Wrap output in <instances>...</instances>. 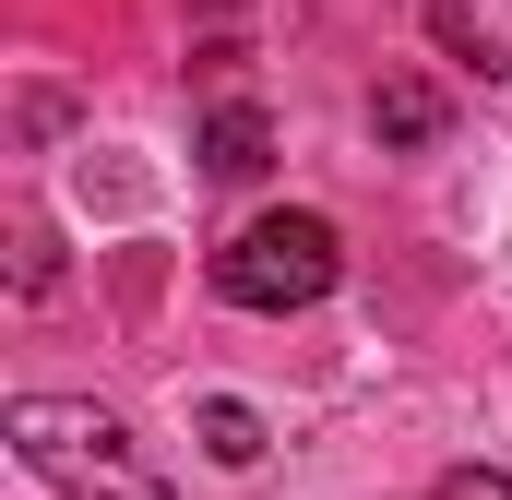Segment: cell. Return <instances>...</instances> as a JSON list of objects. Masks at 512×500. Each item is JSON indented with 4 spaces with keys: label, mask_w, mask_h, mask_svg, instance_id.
<instances>
[{
    "label": "cell",
    "mask_w": 512,
    "mask_h": 500,
    "mask_svg": "<svg viewBox=\"0 0 512 500\" xmlns=\"http://www.w3.org/2000/svg\"><path fill=\"white\" fill-rule=\"evenodd\" d=\"M370 131H382V143H429V131H441V96H429V84H382V96H370Z\"/></svg>",
    "instance_id": "obj_5"
},
{
    "label": "cell",
    "mask_w": 512,
    "mask_h": 500,
    "mask_svg": "<svg viewBox=\"0 0 512 500\" xmlns=\"http://www.w3.org/2000/svg\"><path fill=\"white\" fill-rule=\"evenodd\" d=\"M143 500H167V489H143Z\"/></svg>",
    "instance_id": "obj_8"
},
{
    "label": "cell",
    "mask_w": 512,
    "mask_h": 500,
    "mask_svg": "<svg viewBox=\"0 0 512 500\" xmlns=\"http://www.w3.org/2000/svg\"><path fill=\"white\" fill-rule=\"evenodd\" d=\"M429 36H441V48H465L477 72H512V60H501V36H477V24H465L453 0H429Z\"/></svg>",
    "instance_id": "obj_6"
},
{
    "label": "cell",
    "mask_w": 512,
    "mask_h": 500,
    "mask_svg": "<svg viewBox=\"0 0 512 500\" xmlns=\"http://www.w3.org/2000/svg\"><path fill=\"white\" fill-rule=\"evenodd\" d=\"M191 441H203L215 465H262V417H251V405H239V393H215V405L191 417Z\"/></svg>",
    "instance_id": "obj_4"
},
{
    "label": "cell",
    "mask_w": 512,
    "mask_h": 500,
    "mask_svg": "<svg viewBox=\"0 0 512 500\" xmlns=\"http://www.w3.org/2000/svg\"><path fill=\"white\" fill-rule=\"evenodd\" d=\"M12 453L48 477V489H72V500H143L155 477L131 465V429L108 417V405H72V393H12Z\"/></svg>",
    "instance_id": "obj_1"
},
{
    "label": "cell",
    "mask_w": 512,
    "mask_h": 500,
    "mask_svg": "<svg viewBox=\"0 0 512 500\" xmlns=\"http://www.w3.org/2000/svg\"><path fill=\"white\" fill-rule=\"evenodd\" d=\"M334 274H346L334 215H251L239 239L215 250V298H227V310H262V322H286V310L334 298Z\"/></svg>",
    "instance_id": "obj_2"
},
{
    "label": "cell",
    "mask_w": 512,
    "mask_h": 500,
    "mask_svg": "<svg viewBox=\"0 0 512 500\" xmlns=\"http://www.w3.org/2000/svg\"><path fill=\"white\" fill-rule=\"evenodd\" d=\"M429 500H512V477H501V465H441Z\"/></svg>",
    "instance_id": "obj_7"
},
{
    "label": "cell",
    "mask_w": 512,
    "mask_h": 500,
    "mask_svg": "<svg viewBox=\"0 0 512 500\" xmlns=\"http://www.w3.org/2000/svg\"><path fill=\"white\" fill-rule=\"evenodd\" d=\"M262 155H274V120H262L251 96L203 108V167H215V179H262Z\"/></svg>",
    "instance_id": "obj_3"
}]
</instances>
